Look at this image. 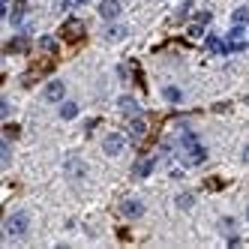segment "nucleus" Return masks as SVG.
Instances as JSON below:
<instances>
[{
    "label": "nucleus",
    "instance_id": "24",
    "mask_svg": "<svg viewBox=\"0 0 249 249\" xmlns=\"http://www.w3.org/2000/svg\"><path fill=\"white\" fill-rule=\"evenodd\" d=\"M195 21H198V24H207V21H210V12H198V18H195Z\"/></svg>",
    "mask_w": 249,
    "mask_h": 249
},
{
    "label": "nucleus",
    "instance_id": "15",
    "mask_svg": "<svg viewBox=\"0 0 249 249\" xmlns=\"http://www.w3.org/2000/svg\"><path fill=\"white\" fill-rule=\"evenodd\" d=\"M75 114H78V105H75V102H63V105H60V117H63V120H72Z\"/></svg>",
    "mask_w": 249,
    "mask_h": 249
},
{
    "label": "nucleus",
    "instance_id": "29",
    "mask_svg": "<svg viewBox=\"0 0 249 249\" xmlns=\"http://www.w3.org/2000/svg\"><path fill=\"white\" fill-rule=\"evenodd\" d=\"M246 219H249V207H246Z\"/></svg>",
    "mask_w": 249,
    "mask_h": 249
},
{
    "label": "nucleus",
    "instance_id": "9",
    "mask_svg": "<svg viewBox=\"0 0 249 249\" xmlns=\"http://www.w3.org/2000/svg\"><path fill=\"white\" fill-rule=\"evenodd\" d=\"M129 135H132V138H144V135H147V120L135 114V117L129 120Z\"/></svg>",
    "mask_w": 249,
    "mask_h": 249
},
{
    "label": "nucleus",
    "instance_id": "22",
    "mask_svg": "<svg viewBox=\"0 0 249 249\" xmlns=\"http://www.w3.org/2000/svg\"><path fill=\"white\" fill-rule=\"evenodd\" d=\"M0 162H3V165H9V144H6V141L0 144Z\"/></svg>",
    "mask_w": 249,
    "mask_h": 249
},
{
    "label": "nucleus",
    "instance_id": "17",
    "mask_svg": "<svg viewBox=\"0 0 249 249\" xmlns=\"http://www.w3.org/2000/svg\"><path fill=\"white\" fill-rule=\"evenodd\" d=\"M39 48L45 51V54H54V51H57V42H54V36H42V39H39Z\"/></svg>",
    "mask_w": 249,
    "mask_h": 249
},
{
    "label": "nucleus",
    "instance_id": "23",
    "mask_svg": "<svg viewBox=\"0 0 249 249\" xmlns=\"http://www.w3.org/2000/svg\"><path fill=\"white\" fill-rule=\"evenodd\" d=\"M219 225H222V231H228V234H231V231H234V219H231V216H225V219H222Z\"/></svg>",
    "mask_w": 249,
    "mask_h": 249
},
{
    "label": "nucleus",
    "instance_id": "2",
    "mask_svg": "<svg viewBox=\"0 0 249 249\" xmlns=\"http://www.w3.org/2000/svg\"><path fill=\"white\" fill-rule=\"evenodd\" d=\"M27 228H30V216H27V213H12V216L6 219V225H3L6 237H24Z\"/></svg>",
    "mask_w": 249,
    "mask_h": 249
},
{
    "label": "nucleus",
    "instance_id": "3",
    "mask_svg": "<svg viewBox=\"0 0 249 249\" xmlns=\"http://www.w3.org/2000/svg\"><path fill=\"white\" fill-rule=\"evenodd\" d=\"M123 147H126V135H120V132L105 135V141H102V150L108 153V156H117V153H123Z\"/></svg>",
    "mask_w": 249,
    "mask_h": 249
},
{
    "label": "nucleus",
    "instance_id": "7",
    "mask_svg": "<svg viewBox=\"0 0 249 249\" xmlns=\"http://www.w3.org/2000/svg\"><path fill=\"white\" fill-rule=\"evenodd\" d=\"M27 45H30L27 33H18L15 39H9V42H6V54H21V51H27Z\"/></svg>",
    "mask_w": 249,
    "mask_h": 249
},
{
    "label": "nucleus",
    "instance_id": "16",
    "mask_svg": "<svg viewBox=\"0 0 249 249\" xmlns=\"http://www.w3.org/2000/svg\"><path fill=\"white\" fill-rule=\"evenodd\" d=\"M195 204V195L192 192H180V195H177V207H180V210H189Z\"/></svg>",
    "mask_w": 249,
    "mask_h": 249
},
{
    "label": "nucleus",
    "instance_id": "14",
    "mask_svg": "<svg viewBox=\"0 0 249 249\" xmlns=\"http://www.w3.org/2000/svg\"><path fill=\"white\" fill-rule=\"evenodd\" d=\"M66 174L69 177H84V162L81 159H66Z\"/></svg>",
    "mask_w": 249,
    "mask_h": 249
},
{
    "label": "nucleus",
    "instance_id": "28",
    "mask_svg": "<svg viewBox=\"0 0 249 249\" xmlns=\"http://www.w3.org/2000/svg\"><path fill=\"white\" fill-rule=\"evenodd\" d=\"M75 3H87V0H75Z\"/></svg>",
    "mask_w": 249,
    "mask_h": 249
},
{
    "label": "nucleus",
    "instance_id": "13",
    "mask_svg": "<svg viewBox=\"0 0 249 249\" xmlns=\"http://www.w3.org/2000/svg\"><path fill=\"white\" fill-rule=\"evenodd\" d=\"M207 48L213 54H228V42H222L219 36H207Z\"/></svg>",
    "mask_w": 249,
    "mask_h": 249
},
{
    "label": "nucleus",
    "instance_id": "18",
    "mask_svg": "<svg viewBox=\"0 0 249 249\" xmlns=\"http://www.w3.org/2000/svg\"><path fill=\"white\" fill-rule=\"evenodd\" d=\"M105 36H108V39H123V36H126V27H120V24H111L108 30H105Z\"/></svg>",
    "mask_w": 249,
    "mask_h": 249
},
{
    "label": "nucleus",
    "instance_id": "19",
    "mask_svg": "<svg viewBox=\"0 0 249 249\" xmlns=\"http://www.w3.org/2000/svg\"><path fill=\"white\" fill-rule=\"evenodd\" d=\"M165 99H168V102H180V99H183V93L177 90V87H165Z\"/></svg>",
    "mask_w": 249,
    "mask_h": 249
},
{
    "label": "nucleus",
    "instance_id": "4",
    "mask_svg": "<svg viewBox=\"0 0 249 249\" xmlns=\"http://www.w3.org/2000/svg\"><path fill=\"white\" fill-rule=\"evenodd\" d=\"M141 213H144V201H138V198H123V201H120V216L138 219Z\"/></svg>",
    "mask_w": 249,
    "mask_h": 249
},
{
    "label": "nucleus",
    "instance_id": "27",
    "mask_svg": "<svg viewBox=\"0 0 249 249\" xmlns=\"http://www.w3.org/2000/svg\"><path fill=\"white\" fill-rule=\"evenodd\" d=\"M243 162H249V147H243Z\"/></svg>",
    "mask_w": 249,
    "mask_h": 249
},
{
    "label": "nucleus",
    "instance_id": "12",
    "mask_svg": "<svg viewBox=\"0 0 249 249\" xmlns=\"http://www.w3.org/2000/svg\"><path fill=\"white\" fill-rule=\"evenodd\" d=\"M117 105H120V111L126 114V117H135V114H138V102H135L132 96H123V99H120Z\"/></svg>",
    "mask_w": 249,
    "mask_h": 249
},
{
    "label": "nucleus",
    "instance_id": "25",
    "mask_svg": "<svg viewBox=\"0 0 249 249\" xmlns=\"http://www.w3.org/2000/svg\"><path fill=\"white\" fill-rule=\"evenodd\" d=\"M0 114H3V117H9V102H6V99L0 102Z\"/></svg>",
    "mask_w": 249,
    "mask_h": 249
},
{
    "label": "nucleus",
    "instance_id": "10",
    "mask_svg": "<svg viewBox=\"0 0 249 249\" xmlns=\"http://www.w3.org/2000/svg\"><path fill=\"white\" fill-rule=\"evenodd\" d=\"M153 165H156V159H153V156H144V159H138V162H135L132 174H135V177H147V174L153 171Z\"/></svg>",
    "mask_w": 249,
    "mask_h": 249
},
{
    "label": "nucleus",
    "instance_id": "8",
    "mask_svg": "<svg viewBox=\"0 0 249 249\" xmlns=\"http://www.w3.org/2000/svg\"><path fill=\"white\" fill-rule=\"evenodd\" d=\"M63 93H66V84L63 81H48V87H45V99L48 102H60Z\"/></svg>",
    "mask_w": 249,
    "mask_h": 249
},
{
    "label": "nucleus",
    "instance_id": "1",
    "mask_svg": "<svg viewBox=\"0 0 249 249\" xmlns=\"http://www.w3.org/2000/svg\"><path fill=\"white\" fill-rule=\"evenodd\" d=\"M180 144H183V156H186V162H189V165H201L204 159H207V150L201 147V141H198V135H195V132L183 129Z\"/></svg>",
    "mask_w": 249,
    "mask_h": 249
},
{
    "label": "nucleus",
    "instance_id": "11",
    "mask_svg": "<svg viewBox=\"0 0 249 249\" xmlns=\"http://www.w3.org/2000/svg\"><path fill=\"white\" fill-rule=\"evenodd\" d=\"M24 12H27V3H24V0H15L12 9H9V21H12V24H21Z\"/></svg>",
    "mask_w": 249,
    "mask_h": 249
},
{
    "label": "nucleus",
    "instance_id": "5",
    "mask_svg": "<svg viewBox=\"0 0 249 249\" xmlns=\"http://www.w3.org/2000/svg\"><path fill=\"white\" fill-rule=\"evenodd\" d=\"M60 36H63L66 42H78V39L84 36V24L75 21V18H72V21H66V24L60 27Z\"/></svg>",
    "mask_w": 249,
    "mask_h": 249
},
{
    "label": "nucleus",
    "instance_id": "6",
    "mask_svg": "<svg viewBox=\"0 0 249 249\" xmlns=\"http://www.w3.org/2000/svg\"><path fill=\"white\" fill-rule=\"evenodd\" d=\"M99 15L105 21H114L120 15V0H102V3H99Z\"/></svg>",
    "mask_w": 249,
    "mask_h": 249
},
{
    "label": "nucleus",
    "instance_id": "26",
    "mask_svg": "<svg viewBox=\"0 0 249 249\" xmlns=\"http://www.w3.org/2000/svg\"><path fill=\"white\" fill-rule=\"evenodd\" d=\"M18 135V126H6V138H15Z\"/></svg>",
    "mask_w": 249,
    "mask_h": 249
},
{
    "label": "nucleus",
    "instance_id": "20",
    "mask_svg": "<svg viewBox=\"0 0 249 249\" xmlns=\"http://www.w3.org/2000/svg\"><path fill=\"white\" fill-rule=\"evenodd\" d=\"M189 36H192V39L204 36V24H198V21H195V24H189Z\"/></svg>",
    "mask_w": 249,
    "mask_h": 249
},
{
    "label": "nucleus",
    "instance_id": "21",
    "mask_svg": "<svg viewBox=\"0 0 249 249\" xmlns=\"http://www.w3.org/2000/svg\"><path fill=\"white\" fill-rule=\"evenodd\" d=\"M249 21V9H237L234 12V24H246Z\"/></svg>",
    "mask_w": 249,
    "mask_h": 249
}]
</instances>
